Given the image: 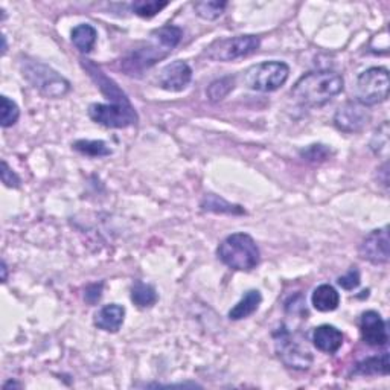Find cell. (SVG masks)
Returning <instances> with one entry per match:
<instances>
[{
    "label": "cell",
    "mask_w": 390,
    "mask_h": 390,
    "mask_svg": "<svg viewBox=\"0 0 390 390\" xmlns=\"http://www.w3.org/2000/svg\"><path fill=\"white\" fill-rule=\"evenodd\" d=\"M345 81L332 70L309 72L291 89V98L304 107H320L341 93Z\"/></svg>",
    "instance_id": "1"
},
{
    "label": "cell",
    "mask_w": 390,
    "mask_h": 390,
    "mask_svg": "<svg viewBox=\"0 0 390 390\" xmlns=\"http://www.w3.org/2000/svg\"><path fill=\"white\" fill-rule=\"evenodd\" d=\"M218 259L238 272H250L261 261L259 247L247 234H232L218 245Z\"/></svg>",
    "instance_id": "2"
},
{
    "label": "cell",
    "mask_w": 390,
    "mask_h": 390,
    "mask_svg": "<svg viewBox=\"0 0 390 390\" xmlns=\"http://www.w3.org/2000/svg\"><path fill=\"white\" fill-rule=\"evenodd\" d=\"M20 69L23 78L44 98L58 99L70 90V83L67 79L42 61L23 58L20 61Z\"/></svg>",
    "instance_id": "3"
},
{
    "label": "cell",
    "mask_w": 390,
    "mask_h": 390,
    "mask_svg": "<svg viewBox=\"0 0 390 390\" xmlns=\"http://www.w3.org/2000/svg\"><path fill=\"white\" fill-rule=\"evenodd\" d=\"M390 90L389 70L386 67H371L358 75L355 83V98L360 104L371 107L387 101Z\"/></svg>",
    "instance_id": "4"
},
{
    "label": "cell",
    "mask_w": 390,
    "mask_h": 390,
    "mask_svg": "<svg viewBox=\"0 0 390 390\" xmlns=\"http://www.w3.org/2000/svg\"><path fill=\"white\" fill-rule=\"evenodd\" d=\"M290 75V67L282 61H266L244 72V84L257 92H275L282 87Z\"/></svg>",
    "instance_id": "5"
},
{
    "label": "cell",
    "mask_w": 390,
    "mask_h": 390,
    "mask_svg": "<svg viewBox=\"0 0 390 390\" xmlns=\"http://www.w3.org/2000/svg\"><path fill=\"white\" fill-rule=\"evenodd\" d=\"M261 46V38L257 35H236L229 38L215 40L206 47L204 55L212 61L229 63L238 58L249 57Z\"/></svg>",
    "instance_id": "6"
},
{
    "label": "cell",
    "mask_w": 390,
    "mask_h": 390,
    "mask_svg": "<svg viewBox=\"0 0 390 390\" xmlns=\"http://www.w3.org/2000/svg\"><path fill=\"white\" fill-rule=\"evenodd\" d=\"M273 336L276 343V352L286 368L305 371L311 366L313 355L309 352V349L302 343V340L294 337L285 326L277 330Z\"/></svg>",
    "instance_id": "7"
},
{
    "label": "cell",
    "mask_w": 390,
    "mask_h": 390,
    "mask_svg": "<svg viewBox=\"0 0 390 390\" xmlns=\"http://www.w3.org/2000/svg\"><path fill=\"white\" fill-rule=\"evenodd\" d=\"M89 116L93 122L107 129H127L138 122V113L129 99L111 104H92Z\"/></svg>",
    "instance_id": "8"
},
{
    "label": "cell",
    "mask_w": 390,
    "mask_h": 390,
    "mask_svg": "<svg viewBox=\"0 0 390 390\" xmlns=\"http://www.w3.org/2000/svg\"><path fill=\"white\" fill-rule=\"evenodd\" d=\"M371 122L369 108L360 102L349 101L340 106L334 115V125L343 133H360Z\"/></svg>",
    "instance_id": "9"
},
{
    "label": "cell",
    "mask_w": 390,
    "mask_h": 390,
    "mask_svg": "<svg viewBox=\"0 0 390 390\" xmlns=\"http://www.w3.org/2000/svg\"><path fill=\"white\" fill-rule=\"evenodd\" d=\"M389 245V227L384 226L383 229L373 230L364 238L360 247H358V253L364 261H369L371 264H387L390 259Z\"/></svg>",
    "instance_id": "10"
},
{
    "label": "cell",
    "mask_w": 390,
    "mask_h": 390,
    "mask_svg": "<svg viewBox=\"0 0 390 390\" xmlns=\"http://www.w3.org/2000/svg\"><path fill=\"white\" fill-rule=\"evenodd\" d=\"M193 79V69L185 61H172L166 65L161 75H159V84L162 89L168 92H181L189 86Z\"/></svg>",
    "instance_id": "11"
},
{
    "label": "cell",
    "mask_w": 390,
    "mask_h": 390,
    "mask_svg": "<svg viewBox=\"0 0 390 390\" xmlns=\"http://www.w3.org/2000/svg\"><path fill=\"white\" fill-rule=\"evenodd\" d=\"M360 332L369 346H386L389 341L387 325L377 311H366L360 319Z\"/></svg>",
    "instance_id": "12"
},
{
    "label": "cell",
    "mask_w": 390,
    "mask_h": 390,
    "mask_svg": "<svg viewBox=\"0 0 390 390\" xmlns=\"http://www.w3.org/2000/svg\"><path fill=\"white\" fill-rule=\"evenodd\" d=\"M313 343L325 354H336L343 345V334L332 325H320L313 332Z\"/></svg>",
    "instance_id": "13"
},
{
    "label": "cell",
    "mask_w": 390,
    "mask_h": 390,
    "mask_svg": "<svg viewBox=\"0 0 390 390\" xmlns=\"http://www.w3.org/2000/svg\"><path fill=\"white\" fill-rule=\"evenodd\" d=\"M125 319V308L117 304L102 307L95 314V326L106 332H117Z\"/></svg>",
    "instance_id": "14"
},
{
    "label": "cell",
    "mask_w": 390,
    "mask_h": 390,
    "mask_svg": "<svg viewBox=\"0 0 390 390\" xmlns=\"http://www.w3.org/2000/svg\"><path fill=\"white\" fill-rule=\"evenodd\" d=\"M311 302L313 307L320 313H330L337 309L340 305V294L339 291L334 289L332 285L330 284H323L319 285L314 290L313 296H311Z\"/></svg>",
    "instance_id": "15"
},
{
    "label": "cell",
    "mask_w": 390,
    "mask_h": 390,
    "mask_svg": "<svg viewBox=\"0 0 390 390\" xmlns=\"http://www.w3.org/2000/svg\"><path fill=\"white\" fill-rule=\"evenodd\" d=\"M390 361L389 354L383 352L381 355H373L366 360L357 363L354 368V375L372 377V375H389Z\"/></svg>",
    "instance_id": "16"
},
{
    "label": "cell",
    "mask_w": 390,
    "mask_h": 390,
    "mask_svg": "<svg viewBox=\"0 0 390 390\" xmlns=\"http://www.w3.org/2000/svg\"><path fill=\"white\" fill-rule=\"evenodd\" d=\"M262 302V296L258 290H249L244 294L243 299L229 311V319L232 320H241L245 317L252 316L254 311H258V308Z\"/></svg>",
    "instance_id": "17"
},
{
    "label": "cell",
    "mask_w": 390,
    "mask_h": 390,
    "mask_svg": "<svg viewBox=\"0 0 390 390\" xmlns=\"http://www.w3.org/2000/svg\"><path fill=\"white\" fill-rule=\"evenodd\" d=\"M98 33L92 25H87V23H81L72 31V43L75 44L76 49L83 54H89L95 43H97Z\"/></svg>",
    "instance_id": "18"
},
{
    "label": "cell",
    "mask_w": 390,
    "mask_h": 390,
    "mask_svg": "<svg viewBox=\"0 0 390 390\" xmlns=\"http://www.w3.org/2000/svg\"><path fill=\"white\" fill-rule=\"evenodd\" d=\"M157 299V291L153 285L143 284L142 281H138L133 285L131 300L134 302V305H138L139 308H151L156 305Z\"/></svg>",
    "instance_id": "19"
},
{
    "label": "cell",
    "mask_w": 390,
    "mask_h": 390,
    "mask_svg": "<svg viewBox=\"0 0 390 390\" xmlns=\"http://www.w3.org/2000/svg\"><path fill=\"white\" fill-rule=\"evenodd\" d=\"M151 37L156 40L157 44H161L166 51L171 52L174 47L180 43V40L183 37V31L179 26L166 25L156 29L154 33L151 34Z\"/></svg>",
    "instance_id": "20"
},
{
    "label": "cell",
    "mask_w": 390,
    "mask_h": 390,
    "mask_svg": "<svg viewBox=\"0 0 390 390\" xmlns=\"http://www.w3.org/2000/svg\"><path fill=\"white\" fill-rule=\"evenodd\" d=\"M202 208L204 211L218 212V213H244V209L241 208V206L230 204L226 200L220 198L218 195H213V194H209L203 198Z\"/></svg>",
    "instance_id": "21"
},
{
    "label": "cell",
    "mask_w": 390,
    "mask_h": 390,
    "mask_svg": "<svg viewBox=\"0 0 390 390\" xmlns=\"http://www.w3.org/2000/svg\"><path fill=\"white\" fill-rule=\"evenodd\" d=\"M235 87V78L234 76H225L220 79H215V81L208 87L206 95L211 102H218L221 99H225L227 95L234 90Z\"/></svg>",
    "instance_id": "22"
},
{
    "label": "cell",
    "mask_w": 390,
    "mask_h": 390,
    "mask_svg": "<svg viewBox=\"0 0 390 390\" xmlns=\"http://www.w3.org/2000/svg\"><path fill=\"white\" fill-rule=\"evenodd\" d=\"M74 149L90 157H106L111 154V149L102 140H76L74 143Z\"/></svg>",
    "instance_id": "23"
},
{
    "label": "cell",
    "mask_w": 390,
    "mask_h": 390,
    "mask_svg": "<svg viewBox=\"0 0 390 390\" xmlns=\"http://www.w3.org/2000/svg\"><path fill=\"white\" fill-rule=\"evenodd\" d=\"M226 6L227 3L220 2V0H204V2H197L194 5V10L198 17L204 20H215L226 10Z\"/></svg>",
    "instance_id": "24"
},
{
    "label": "cell",
    "mask_w": 390,
    "mask_h": 390,
    "mask_svg": "<svg viewBox=\"0 0 390 390\" xmlns=\"http://www.w3.org/2000/svg\"><path fill=\"white\" fill-rule=\"evenodd\" d=\"M166 6H168V2H165V0H139V2H134L131 5V10L134 14H138L139 17L151 19Z\"/></svg>",
    "instance_id": "25"
},
{
    "label": "cell",
    "mask_w": 390,
    "mask_h": 390,
    "mask_svg": "<svg viewBox=\"0 0 390 390\" xmlns=\"http://www.w3.org/2000/svg\"><path fill=\"white\" fill-rule=\"evenodd\" d=\"M0 101H2V106H0V125L3 129H8V127H11L19 121L20 110L19 106L8 97H2Z\"/></svg>",
    "instance_id": "26"
},
{
    "label": "cell",
    "mask_w": 390,
    "mask_h": 390,
    "mask_svg": "<svg viewBox=\"0 0 390 390\" xmlns=\"http://www.w3.org/2000/svg\"><path fill=\"white\" fill-rule=\"evenodd\" d=\"M330 156H331V149L326 145H322V143H313V145L300 149V157L314 163L328 161Z\"/></svg>",
    "instance_id": "27"
},
{
    "label": "cell",
    "mask_w": 390,
    "mask_h": 390,
    "mask_svg": "<svg viewBox=\"0 0 390 390\" xmlns=\"http://www.w3.org/2000/svg\"><path fill=\"white\" fill-rule=\"evenodd\" d=\"M371 148L375 154H387L389 149V124L387 121L380 127L371 140Z\"/></svg>",
    "instance_id": "28"
},
{
    "label": "cell",
    "mask_w": 390,
    "mask_h": 390,
    "mask_svg": "<svg viewBox=\"0 0 390 390\" xmlns=\"http://www.w3.org/2000/svg\"><path fill=\"white\" fill-rule=\"evenodd\" d=\"M339 285L345 290H354L360 285V272H358L357 267H351V270L343 276L339 277Z\"/></svg>",
    "instance_id": "29"
},
{
    "label": "cell",
    "mask_w": 390,
    "mask_h": 390,
    "mask_svg": "<svg viewBox=\"0 0 390 390\" xmlns=\"http://www.w3.org/2000/svg\"><path fill=\"white\" fill-rule=\"evenodd\" d=\"M2 181L8 188H19L20 186V179L15 174L5 161H2Z\"/></svg>",
    "instance_id": "30"
},
{
    "label": "cell",
    "mask_w": 390,
    "mask_h": 390,
    "mask_svg": "<svg viewBox=\"0 0 390 390\" xmlns=\"http://www.w3.org/2000/svg\"><path fill=\"white\" fill-rule=\"evenodd\" d=\"M101 293H102V284H93L86 289L84 298L90 305H95L101 299Z\"/></svg>",
    "instance_id": "31"
},
{
    "label": "cell",
    "mask_w": 390,
    "mask_h": 390,
    "mask_svg": "<svg viewBox=\"0 0 390 390\" xmlns=\"http://www.w3.org/2000/svg\"><path fill=\"white\" fill-rule=\"evenodd\" d=\"M2 273H3V276H2V281H3V282H6V264H5V262H2Z\"/></svg>",
    "instance_id": "32"
},
{
    "label": "cell",
    "mask_w": 390,
    "mask_h": 390,
    "mask_svg": "<svg viewBox=\"0 0 390 390\" xmlns=\"http://www.w3.org/2000/svg\"><path fill=\"white\" fill-rule=\"evenodd\" d=\"M8 387H20V384H17V383H13V381H10V383H6L5 386H3V389L6 390Z\"/></svg>",
    "instance_id": "33"
},
{
    "label": "cell",
    "mask_w": 390,
    "mask_h": 390,
    "mask_svg": "<svg viewBox=\"0 0 390 390\" xmlns=\"http://www.w3.org/2000/svg\"><path fill=\"white\" fill-rule=\"evenodd\" d=\"M2 40H3V47H2V54H5V52H6V38H5V35L2 37Z\"/></svg>",
    "instance_id": "34"
}]
</instances>
